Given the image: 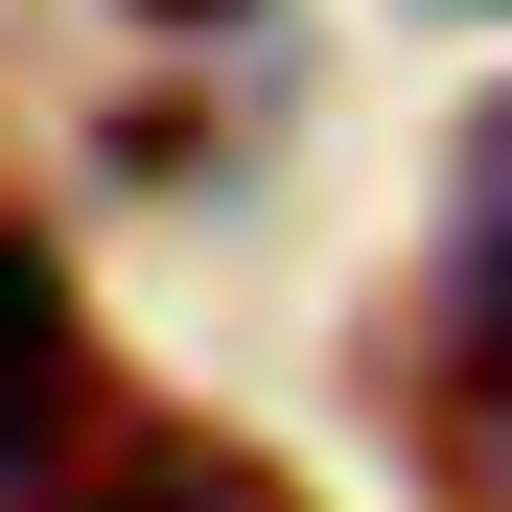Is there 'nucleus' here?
<instances>
[{
  "mask_svg": "<svg viewBox=\"0 0 512 512\" xmlns=\"http://www.w3.org/2000/svg\"><path fill=\"white\" fill-rule=\"evenodd\" d=\"M489 350H512V210H489Z\"/></svg>",
  "mask_w": 512,
  "mask_h": 512,
  "instance_id": "nucleus-4",
  "label": "nucleus"
},
{
  "mask_svg": "<svg viewBox=\"0 0 512 512\" xmlns=\"http://www.w3.org/2000/svg\"><path fill=\"white\" fill-rule=\"evenodd\" d=\"M466 187H489V210H512V117H489V163H466Z\"/></svg>",
  "mask_w": 512,
  "mask_h": 512,
  "instance_id": "nucleus-5",
  "label": "nucleus"
},
{
  "mask_svg": "<svg viewBox=\"0 0 512 512\" xmlns=\"http://www.w3.org/2000/svg\"><path fill=\"white\" fill-rule=\"evenodd\" d=\"M117 512H256V489H233V466H140Z\"/></svg>",
  "mask_w": 512,
  "mask_h": 512,
  "instance_id": "nucleus-2",
  "label": "nucleus"
},
{
  "mask_svg": "<svg viewBox=\"0 0 512 512\" xmlns=\"http://www.w3.org/2000/svg\"><path fill=\"white\" fill-rule=\"evenodd\" d=\"M117 24H163V47H233V24H256V0H117Z\"/></svg>",
  "mask_w": 512,
  "mask_h": 512,
  "instance_id": "nucleus-3",
  "label": "nucleus"
},
{
  "mask_svg": "<svg viewBox=\"0 0 512 512\" xmlns=\"http://www.w3.org/2000/svg\"><path fill=\"white\" fill-rule=\"evenodd\" d=\"M47 419H70V256L0 233V466H47Z\"/></svg>",
  "mask_w": 512,
  "mask_h": 512,
  "instance_id": "nucleus-1",
  "label": "nucleus"
}]
</instances>
